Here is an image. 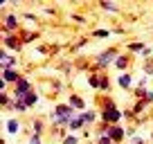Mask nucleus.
I'll return each instance as SVG.
<instances>
[{
    "mask_svg": "<svg viewBox=\"0 0 153 144\" xmlns=\"http://www.w3.org/2000/svg\"><path fill=\"white\" fill-rule=\"evenodd\" d=\"M18 27H20L18 16H16V14H5V18H2V36H7V34H14Z\"/></svg>",
    "mask_w": 153,
    "mask_h": 144,
    "instance_id": "7ed1b4c3",
    "label": "nucleus"
},
{
    "mask_svg": "<svg viewBox=\"0 0 153 144\" xmlns=\"http://www.w3.org/2000/svg\"><path fill=\"white\" fill-rule=\"evenodd\" d=\"M146 83H149V77H146V74H142V77L137 79V88H146Z\"/></svg>",
    "mask_w": 153,
    "mask_h": 144,
    "instance_id": "4c0bfd02",
    "label": "nucleus"
},
{
    "mask_svg": "<svg viewBox=\"0 0 153 144\" xmlns=\"http://www.w3.org/2000/svg\"><path fill=\"white\" fill-rule=\"evenodd\" d=\"M144 48H146L144 41H133V43H128V52H133V54H142Z\"/></svg>",
    "mask_w": 153,
    "mask_h": 144,
    "instance_id": "6ab92c4d",
    "label": "nucleus"
},
{
    "mask_svg": "<svg viewBox=\"0 0 153 144\" xmlns=\"http://www.w3.org/2000/svg\"><path fill=\"white\" fill-rule=\"evenodd\" d=\"M142 72L146 77H153V59H146V61L142 63Z\"/></svg>",
    "mask_w": 153,
    "mask_h": 144,
    "instance_id": "a878e982",
    "label": "nucleus"
},
{
    "mask_svg": "<svg viewBox=\"0 0 153 144\" xmlns=\"http://www.w3.org/2000/svg\"><path fill=\"white\" fill-rule=\"evenodd\" d=\"M122 113H124V120H131V122L135 124V115H133V111H131V108H124Z\"/></svg>",
    "mask_w": 153,
    "mask_h": 144,
    "instance_id": "e433bc0d",
    "label": "nucleus"
},
{
    "mask_svg": "<svg viewBox=\"0 0 153 144\" xmlns=\"http://www.w3.org/2000/svg\"><path fill=\"white\" fill-rule=\"evenodd\" d=\"M32 92V83L27 77H20V81L14 86V99H25V97Z\"/></svg>",
    "mask_w": 153,
    "mask_h": 144,
    "instance_id": "20e7f679",
    "label": "nucleus"
},
{
    "mask_svg": "<svg viewBox=\"0 0 153 144\" xmlns=\"http://www.w3.org/2000/svg\"><path fill=\"white\" fill-rule=\"evenodd\" d=\"M133 95H135V99H146V97H149V90H146V88H137V86H135Z\"/></svg>",
    "mask_w": 153,
    "mask_h": 144,
    "instance_id": "c85d7f7f",
    "label": "nucleus"
},
{
    "mask_svg": "<svg viewBox=\"0 0 153 144\" xmlns=\"http://www.w3.org/2000/svg\"><path fill=\"white\" fill-rule=\"evenodd\" d=\"M11 111H16V113H27L29 108H27V104H25L23 99H14V106H11Z\"/></svg>",
    "mask_w": 153,
    "mask_h": 144,
    "instance_id": "5701e85b",
    "label": "nucleus"
},
{
    "mask_svg": "<svg viewBox=\"0 0 153 144\" xmlns=\"http://www.w3.org/2000/svg\"><path fill=\"white\" fill-rule=\"evenodd\" d=\"M38 39H41L38 32H23L20 34V41H23V43H34V41H38Z\"/></svg>",
    "mask_w": 153,
    "mask_h": 144,
    "instance_id": "a211bd4d",
    "label": "nucleus"
},
{
    "mask_svg": "<svg viewBox=\"0 0 153 144\" xmlns=\"http://www.w3.org/2000/svg\"><path fill=\"white\" fill-rule=\"evenodd\" d=\"M133 83H135V79H133V74H131V72H122L120 77H117V86H120L122 90H131V88H133Z\"/></svg>",
    "mask_w": 153,
    "mask_h": 144,
    "instance_id": "1a4fd4ad",
    "label": "nucleus"
},
{
    "mask_svg": "<svg viewBox=\"0 0 153 144\" xmlns=\"http://www.w3.org/2000/svg\"><path fill=\"white\" fill-rule=\"evenodd\" d=\"M110 34H113V32H110V29L97 27V29H92V34H90V36H92V39H108Z\"/></svg>",
    "mask_w": 153,
    "mask_h": 144,
    "instance_id": "aec40b11",
    "label": "nucleus"
},
{
    "mask_svg": "<svg viewBox=\"0 0 153 144\" xmlns=\"http://www.w3.org/2000/svg\"><path fill=\"white\" fill-rule=\"evenodd\" d=\"M0 106H2V108H11V106H14V99H11L7 92H0Z\"/></svg>",
    "mask_w": 153,
    "mask_h": 144,
    "instance_id": "b1692460",
    "label": "nucleus"
},
{
    "mask_svg": "<svg viewBox=\"0 0 153 144\" xmlns=\"http://www.w3.org/2000/svg\"><path fill=\"white\" fill-rule=\"evenodd\" d=\"M81 115H83V120H86V126H92L97 120H99V111H95V108H88V111H83Z\"/></svg>",
    "mask_w": 153,
    "mask_h": 144,
    "instance_id": "4468645a",
    "label": "nucleus"
},
{
    "mask_svg": "<svg viewBox=\"0 0 153 144\" xmlns=\"http://www.w3.org/2000/svg\"><path fill=\"white\" fill-rule=\"evenodd\" d=\"M120 48H106L104 52L95 54V63H92V70L90 72H99V70H106V68L115 65V61H117V56H120Z\"/></svg>",
    "mask_w": 153,
    "mask_h": 144,
    "instance_id": "f257e3e1",
    "label": "nucleus"
},
{
    "mask_svg": "<svg viewBox=\"0 0 153 144\" xmlns=\"http://www.w3.org/2000/svg\"><path fill=\"white\" fill-rule=\"evenodd\" d=\"M2 45H5L7 50H16V52H20L25 43L20 41V36H16V34H7V36H2Z\"/></svg>",
    "mask_w": 153,
    "mask_h": 144,
    "instance_id": "39448f33",
    "label": "nucleus"
},
{
    "mask_svg": "<svg viewBox=\"0 0 153 144\" xmlns=\"http://www.w3.org/2000/svg\"><path fill=\"white\" fill-rule=\"evenodd\" d=\"M140 56H142L144 61H146V59H153V50H151V48H144V50H142V54H140Z\"/></svg>",
    "mask_w": 153,
    "mask_h": 144,
    "instance_id": "f704fd0d",
    "label": "nucleus"
},
{
    "mask_svg": "<svg viewBox=\"0 0 153 144\" xmlns=\"http://www.w3.org/2000/svg\"><path fill=\"white\" fill-rule=\"evenodd\" d=\"M83 128H88V126H86V120H83V115L79 113V115H76L74 120L68 124V131H70V133H76V135H79V131H83Z\"/></svg>",
    "mask_w": 153,
    "mask_h": 144,
    "instance_id": "9d476101",
    "label": "nucleus"
},
{
    "mask_svg": "<svg viewBox=\"0 0 153 144\" xmlns=\"http://www.w3.org/2000/svg\"><path fill=\"white\" fill-rule=\"evenodd\" d=\"M149 101L146 99H135V104L131 106V111H133V115L135 117H140V115H146V108H149Z\"/></svg>",
    "mask_w": 153,
    "mask_h": 144,
    "instance_id": "f8f14e48",
    "label": "nucleus"
},
{
    "mask_svg": "<svg viewBox=\"0 0 153 144\" xmlns=\"http://www.w3.org/2000/svg\"><path fill=\"white\" fill-rule=\"evenodd\" d=\"M146 101H149V104H153V90H149V97H146Z\"/></svg>",
    "mask_w": 153,
    "mask_h": 144,
    "instance_id": "a19ab883",
    "label": "nucleus"
},
{
    "mask_svg": "<svg viewBox=\"0 0 153 144\" xmlns=\"http://www.w3.org/2000/svg\"><path fill=\"white\" fill-rule=\"evenodd\" d=\"M99 83H101V72H88V86L92 90H99Z\"/></svg>",
    "mask_w": 153,
    "mask_h": 144,
    "instance_id": "2eb2a0df",
    "label": "nucleus"
},
{
    "mask_svg": "<svg viewBox=\"0 0 153 144\" xmlns=\"http://www.w3.org/2000/svg\"><path fill=\"white\" fill-rule=\"evenodd\" d=\"M70 18L74 20V23H79V25H86V23H88V18H86V16H83V14H72Z\"/></svg>",
    "mask_w": 153,
    "mask_h": 144,
    "instance_id": "7c9ffc66",
    "label": "nucleus"
},
{
    "mask_svg": "<svg viewBox=\"0 0 153 144\" xmlns=\"http://www.w3.org/2000/svg\"><path fill=\"white\" fill-rule=\"evenodd\" d=\"M128 65H131V54H120L113 68H115V70H120V72H126Z\"/></svg>",
    "mask_w": 153,
    "mask_h": 144,
    "instance_id": "ddd939ff",
    "label": "nucleus"
},
{
    "mask_svg": "<svg viewBox=\"0 0 153 144\" xmlns=\"http://www.w3.org/2000/svg\"><path fill=\"white\" fill-rule=\"evenodd\" d=\"M86 43H88V39H79V41H76L74 45H72V52H76V50H81V48H83Z\"/></svg>",
    "mask_w": 153,
    "mask_h": 144,
    "instance_id": "72a5a7b5",
    "label": "nucleus"
},
{
    "mask_svg": "<svg viewBox=\"0 0 153 144\" xmlns=\"http://www.w3.org/2000/svg\"><path fill=\"white\" fill-rule=\"evenodd\" d=\"M99 90L104 92V95H108V90H110V79L106 77L104 72H101V83H99Z\"/></svg>",
    "mask_w": 153,
    "mask_h": 144,
    "instance_id": "393cba45",
    "label": "nucleus"
},
{
    "mask_svg": "<svg viewBox=\"0 0 153 144\" xmlns=\"http://www.w3.org/2000/svg\"><path fill=\"white\" fill-rule=\"evenodd\" d=\"M61 144H81V137H79L76 133H70L68 137H63V140H61Z\"/></svg>",
    "mask_w": 153,
    "mask_h": 144,
    "instance_id": "bb28decb",
    "label": "nucleus"
},
{
    "mask_svg": "<svg viewBox=\"0 0 153 144\" xmlns=\"http://www.w3.org/2000/svg\"><path fill=\"white\" fill-rule=\"evenodd\" d=\"M23 18L25 20H32V23H38V16L36 14H29V11H23Z\"/></svg>",
    "mask_w": 153,
    "mask_h": 144,
    "instance_id": "c9c22d12",
    "label": "nucleus"
},
{
    "mask_svg": "<svg viewBox=\"0 0 153 144\" xmlns=\"http://www.w3.org/2000/svg\"><path fill=\"white\" fill-rule=\"evenodd\" d=\"M135 133H137V124H128V126H126V137H128V140H133Z\"/></svg>",
    "mask_w": 153,
    "mask_h": 144,
    "instance_id": "c756f323",
    "label": "nucleus"
},
{
    "mask_svg": "<svg viewBox=\"0 0 153 144\" xmlns=\"http://www.w3.org/2000/svg\"><path fill=\"white\" fill-rule=\"evenodd\" d=\"M32 133H36V135L45 133V122L41 120V117H34V120H32Z\"/></svg>",
    "mask_w": 153,
    "mask_h": 144,
    "instance_id": "f3484780",
    "label": "nucleus"
},
{
    "mask_svg": "<svg viewBox=\"0 0 153 144\" xmlns=\"http://www.w3.org/2000/svg\"><path fill=\"white\" fill-rule=\"evenodd\" d=\"M68 104H70V106L74 108L76 113H83V111H88L86 99H83L81 95H76V92H74V95H70V97H68Z\"/></svg>",
    "mask_w": 153,
    "mask_h": 144,
    "instance_id": "6e6552de",
    "label": "nucleus"
},
{
    "mask_svg": "<svg viewBox=\"0 0 153 144\" xmlns=\"http://www.w3.org/2000/svg\"><path fill=\"white\" fill-rule=\"evenodd\" d=\"M151 140H153V131H151Z\"/></svg>",
    "mask_w": 153,
    "mask_h": 144,
    "instance_id": "79ce46f5",
    "label": "nucleus"
},
{
    "mask_svg": "<svg viewBox=\"0 0 153 144\" xmlns=\"http://www.w3.org/2000/svg\"><path fill=\"white\" fill-rule=\"evenodd\" d=\"M20 77H23V74H20L16 68H2V81L14 83V86H16V83L20 81Z\"/></svg>",
    "mask_w": 153,
    "mask_h": 144,
    "instance_id": "0eeeda50",
    "label": "nucleus"
},
{
    "mask_svg": "<svg viewBox=\"0 0 153 144\" xmlns=\"http://www.w3.org/2000/svg\"><path fill=\"white\" fill-rule=\"evenodd\" d=\"M23 101H25V104H27V108H34V106L38 104V92H36V90H32V92H29V95L25 97Z\"/></svg>",
    "mask_w": 153,
    "mask_h": 144,
    "instance_id": "412c9836",
    "label": "nucleus"
},
{
    "mask_svg": "<svg viewBox=\"0 0 153 144\" xmlns=\"http://www.w3.org/2000/svg\"><path fill=\"white\" fill-rule=\"evenodd\" d=\"M97 106H99V111H108V108H117L115 99L110 95H99L97 97Z\"/></svg>",
    "mask_w": 153,
    "mask_h": 144,
    "instance_id": "9b49d317",
    "label": "nucleus"
},
{
    "mask_svg": "<svg viewBox=\"0 0 153 144\" xmlns=\"http://www.w3.org/2000/svg\"><path fill=\"white\" fill-rule=\"evenodd\" d=\"M29 144H43V135L32 133V135H29Z\"/></svg>",
    "mask_w": 153,
    "mask_h": 144,
    "instance_id": "2f4dec72",
    "label": "nucleus"
},
{
    "mask_svg": "<svg viewBox=\"0 0 153 144\" xmlns=\"http://www.w3.org/2000/svg\"><path fill=\"white\" fill-rule=\"evenodd\" d=\"M18 131H20V122L18 120H7V133L16 135Z\"/></svg>",
    "mask_w": 153,
    "mask_h": 144,
    "instance_id": "4be33fe9",
    "label": "nucleus"
},
{
    "mask_svg": "<svg viewBox=\"0 0 153 144\" xmlns=\"http://www.w3.org/2000/svg\"><path fill=\"white\" fill-rule=\"evenodd\" d=\"M108 137L113 140L115 144H122V142L126 140V126H122V124L113 126V128H110V133H108Z\"/></svg>",
    "mask_w": 153,
    "mask_h": 144,
    "instance_id": "423d86ee",
    "label": "nucleus"
},
{
    "mask_svg": "<svg viewBox=\"0 0 153 144\" xmlns=\"http://www.w3.org/2000/svg\"><path fill=\"white\" fill-rule=\"evenodd\" d=\"M131 144H144V140H142V137H137V135H135V137L131 140Z\"/></svg>",
    "mask_w": 153,
    "mask_h": 144,
    "instance_id": "ea45409f",
    "label": "nucleus"
},
{
    "mask_svg": "<svg viewBox=\"0 0 153 144\" xmlns=\"http://www.w3.org/2000/svg\"><path fill=\"white\" fill-rule=\"evenodd\" d=\"M97 5L101 7L104 11H110V14H120V5L117 2H108V0H99Z\"/></svg>",
    "mask_w": 153,
    "mask_h": 144,
    "instance_id": "dca6fc26",
    "label": "nucleus"
},
{
    "mask_svg": "<svg viewBox=\"0 0 153 144\" xmlns=\"http://www.w3.org/2000/svg\"><path fill=\"white\" fill-rule=\"evenodd\" d=\"M95 144H115V142L108 137V135H101V137H97V140H95Z\"/></svg>",
    "mask_w": 153,
    "mask_h": 144,
    "instance_id": "473e14b6",
    "label": "nucleus"
},
{
    "mask_svg": "<svg viewBox=\"0 0 153 144\" xmlns=\"http://www.w3.org/2000/svg\"><path fill=\"white\" fill-rule=\"evenodd\" d=\"M124 120V113L120 108H108V111H99V122H106L110 126H117Z\"/></svg>",
    "mask_w": 153,
    "mask_h": 144,
    "instance_id": "f03ea898",
    "label": "nucleus"
},
{
    "mask_svg": "<svg viewBox=\"0 0 153 144\" xmlns=\"http://www.w3.org/2000/svg\"><path fill=\"white\" fill-rule=\"evenodd\" d=\"M41 11H45V14H50V16L56 14V9H54V7H41Z\"/></svg>",
    "mask_w": 153,
    "mask_h": 144,
    "instance_id": "58836bf2",
    "label": "nucleus"
},
{
    "mask_svg": "<svg viewBox=\"0 0 153 144\" xmlns=\"http://www.w3.org/2000/svg\"><path fill=\"white\" fill-rule=\"evenodd\" d=\"M74 68H76V70H88V72L92 70V65H88L86 59H76V61H74Z\"/></svg>",
    "mask_w": 153,
    "mask_h": 144,
    "instance_id": "cd10ccee",
    "label": "nucleus"
}]
</instances>
